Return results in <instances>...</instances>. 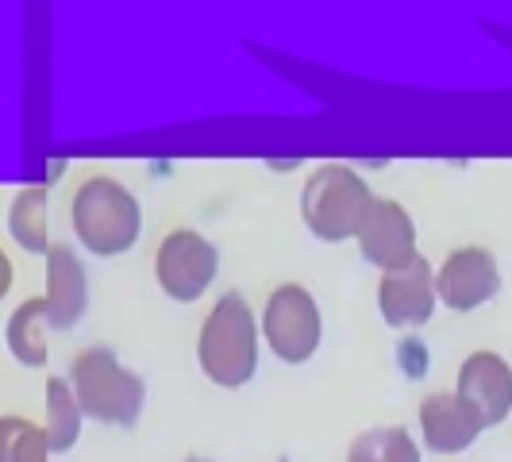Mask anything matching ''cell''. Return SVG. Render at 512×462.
<instances>
[{
  "instance_id": "2",
  "label": "cell",
  "mask_w": 512,
  "mask_h": 462,
  "mask_svg": "<svg viewBox=\"0 0 512 462\" xmlns=\"http://www.w3.org/2000/svg\"><path fill=\"white\" fill-rule=\"evenodd\" d=\"M258 316L243 293H224L208 308L197 335V366L212 385L239 389L258 370Z\"/></svg>"
},
{
  "instance_id": "9",
  "label": "cell",
  "mask_w": 512,
  "mask_h": 462,
  "mask_svg": "<svg viewBox=\"0 0 512 462\" xmlns=\"http://www.w3.org/2000/svg\"><path fill=\"white\" fill-rule=\"evenodd\" d=\"M355 239H359L362 258L370 266H378L382 274L385 270H397L409 258L420 255V247H416V224H412L409 208L401 205V201H389V197H374L370 201Z\"/></svg>"
},
{
  "instance_id": "11",
  "label": "cell",
  "mask_w": 512,
  "mask_h": 462,
  "mask_svg": "<svg viewBox=\"0 0 512 462\" xmlns=\"http://www.w3.org/2000/svg\"><path fill=\"white\" fill-rule=\"evenodd\" d=\"M482 420L478 412L462 401L459 393H428L420 401V436L424 447L436 455H462L466 447H474V439L482 436Z\"/></svg>"
},
{
  "instance_id": "19",
  "label": "cell",
  "mask_w": 512,
  "mask_h": 462,
  "mask_svg": "<svg viewBox=\"0 0 512 462\" xmlns=\"http://www.w3.org/2000/svg\"><path fill=\"white\" fill-rule=\"evenodd\" d=\"M185 462H212V459H185Z\"/></svg>"
},
{
  "instance_id": "15",
  "label": "cell",
  "mask_w": 512,
  "mask_h": 462,
  "mask_svg": "<svg viewBox=\"0 0 512 462\" xmlns=\"http://www.w3.org/2000/svg\"><path fill=\"white\" fill-rule=\"evenodd\" d=\"M81 409H77V397L66 378H51L47 382V443H51V455H66L81 436Z\"/></svg>"
},
{
  "instance_id": "1",
  "label": "cell",
  "mask_w": 512,
  "mask_h": 462,
  "mask_svg": "<svg viewBox=\"0 0 512 462\" xmlns=\"http://www.w3.org/2000/svg\"><path fill=\"white\" fill-rule=\"evenodd\" d=\"M70 228L89 255H128L143 235V208L124 181L93 174L77 185L70 201Z\"/></svg>"
},
{
  "instance_id": "4",
  "label": "cell",
  "mask_w": 512,
  "mask_h": 462,
  "mask_svg": "<svg viewBox=\"0 0 512 462\" xmlns=\"http://www.w3.org/2000/svg\"><path fill=\"white\" fill-rule=\"evenodd\" d=\"M370 201H374V193L355 166L324 162L308 174L305 189H301V216L320 243H347L359 235Z\"/></svg>"
},
{
  "instance_id": "13",
  "label": "cell",
  "mask_w": 512,
  "mask_h": 462,
  "mask_svg": "<svg viewBox=\"0 0 512 462\" xmlns=\"http://www.w3.org/2000/svg\"><path fill=\"white\" fill-rule=\"evenodd\" d=\"M47 328L51 324H47L43 297H31V301L16 308L8 316V324H4V343H8L12 359L20 362V366H31V370L47 366Z\"/></svg>"
},
{
  "instance_id": "10",
  "label": "cell",
  "mask_w": 512,
  "mask_h": 462,
  "mask_svg": "<svg viewBox=\"0 0 512 462\" xmlns=\"http://www.w3.org/2000/svg\"><path fill=\"white\" fill-rule=\"evenodd\" d=\"M455 393L478 412L482 428H497L512 416V366L497 351H474L462 359Z\"/></svg>"
},
{
  "instance_id": "20",
  "label": "cell",
  "mask_w": 512,
  "mask_h": 462,
  "mask_svg": "<svg viewBox=\"0 0 512 462\" xmlns=\"http://www.w3.org/2000/svg\"><path fill=\"white\" fill-rule=\"evenodd\" d=\"M278 462H289V459H278Z\"/></svg>"
},
{
  "instance_id": "17",
  "label": "cell",
  "mask_w": 512,
  "mask_h": 462,
  "mask_svg": "<svg viewBox=\"0 0 512 462\" xmlns=\"http://www.w3.org/2000/svg\"><path fill=\"white\" fill-rule=\"evenodd\" d=\"M0 462H51V443L24 416H0Z\"/></svg>"
},
{
  "instance_id": "18",
  "label": "cell",
  "mask_w": 512,
  "mask_h": 462,
  "mask_svg": "<svg viewBox=\"0 0 512 462\" xmlns=\"http://www.w3.org/2000/svg\"><path fill=\"white\" fill-rule=\"evenodd\" d=\"M12 278H16V270H12V258L0 251V301L8 297V289H12Z\"/></svg>"
},
{
  "instance_id": "14",
  "label": "cell",
  "mask_w": 512,
  "mask_h": 462,
  "mask_svg": "<svg viewBox=\"0 0 512 462\" xmlns=\"http://www.w3.org/2000/svg\"><path fill=\"white\" fill-rule=\"evenodd\" d=\"M8 235L24 247L27 255H47L51 251V231H47V189L27 185L8 205Z\"/></svg>"
},
{
  "instance_id": "7",
  "label": "cell",
  "mask_w": 512,
  "mask_h": 462,
  "mask_svg": "<svg viewBox=\"0 0 512 462\" xmlns=\"http://www.w3.org/2000/svg\"><path fill=\"white\" fill-rule=\"evenodd\" d=\"M436 305V270L424 255L378 278V312L389 328H424Z\"/></svg>"
},
{
  "instance_id": "3",
  "label": "cell",
  "mask_w": 512,
  "mask_h": 462,
  "mask_svg": "<svg viewBox=\"0 0 512 462\" xmlns=\"http://www.w3.org/2000/svg\"><path fill=\"white\" fill-rule=\"evenodd\" d=\"M70 389L77 397L81 416L97 424H116V428H135L143 405H147V385L139 374H131L124 362L116 359L112 347H85L70 362Z\"/></svg>"
},
{
  "instance_id": "12",
  "label": "cell",
  "mask_w": 512,
  "mask_h": 462,
  "mask_svg": "<svg viewBox=\"0 0 512 462\" xmlns=\"http://www.w3.org/2000/svg\"><path fill=\"white\" fill-rule=\"evenodd\" d=\"M43 258H47V293H43L47 324L66 332L89 308V278H85V266L74 255V247H66V243H51V251Z\"/></svg>"
},
{
  "instance_id": "6",
  "label": "cell",
  "mask_w": 512,
  "mask_h": 462,
  "mask_svg": "<svg viewBox=\"0 0 512 462\" xmlns=\"http://www.w3.org/2000/svg\"><path fill=\"white\" fill-rule=\"evenodd\" d=\"M216 274H220V251L201 231L174 228L170 235H162L154 251V282L170 301L178 305L201 301L216 282Z\"/></svg>"
},
{
  "instance_id": "16",
  "label": "cell",
  "mask_w": 512,
  "mask_h": 462,
  "mask_svg": "<svg viewBox=\"0 0 512 462\" xmlns=\"http://www.w3.org/2000/svg\"><path fill=\"white\" fill-rule=\"evenodd\" d=\"M347 462H420V443L412 439L409 428H370L351 439Z\"/></svg>"
},
{
  "instance_id": "5",
  "label": "cell",
  "mask_w": 512,
  "mask_h": 462,
  "mask_svg": "<svg viewBox=\"0 0 512 462\" xmlns=\"http://www.w3.org/2000/svg\"><path fill=\"white\" fill-rule=\"evenodd\" d=\"M258 332L266 339L270 355L285 366H305L324 343V316L316 297L301 282H282L262 308Z\"/></svg>"
},
{
  "instance_id": "8",
  "label": "cell",
  "mask_w": 512,
  "mask_h": 462,
  "mask_svg": "<svg viewBox=\"0 0 512 462\" xmlns=\"http://www.w3.org/2000/svg\"><path fill=\"white\" fill-rule=\"evenodd\" d=\"M501 293V270L486 247H459L436 270V297L451 312H474Z\"/></svg>"
}]
</instances>
